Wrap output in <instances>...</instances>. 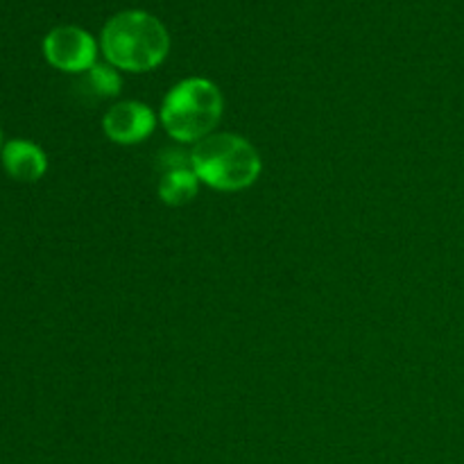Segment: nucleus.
Returning a JSON list of instances; mask_svg holds the SVG:
<instances>
[{
  "label": "nucleus",
  "instance_id": "nucleus-1",
  "mask_svg": "<svg viewBox=\"0 0 464 464\" xmlns=\"http://www.w3.org/2000/svg\"><path fill=\"white\" fill-rule=\"evenodd\" d=\"M102 53L113 68L127 72H148L157 68L170 50V36L152 14L121 12L104 25Z\"/></svg>",
  "mask_w": 464,
  "mask_h": 464
},
{
  "label": "nucleus",
  "instance_id": "nucleus-2",
  "mask_svg": "<svg viewBox=\"0 0 464 464\" xmlns=\"http://www.w3.org/2000/svg\"><path fill=\"white\" fill-rule=\"evenodd\" d=\"M190 166L202 184L222 193L245 190L263 170L261 157L247 139L238 134H211L190 150Z\"/></svg>",
  "mask_w": 464,
  "mask_h": 464
},
{
  "label": "nucleus",
  "instance_id": "nucleus-3",
  "mask_svg": "<svg viewBox=\"0 0 464 464\" xmlns=\"http://www.w3.org/2000/svg\"><path fill=\"white\" fill-rule=\"evenodd\" d=\"M225 111L220 89L204 77L172 86L161 104V125L177 143H199L213 134Z\"/></svg>",
  "mask_w": 464,
  "mask_h": 464
},
{
  "label": "nucleus",
  "instance_id": "nucleus-4",
  "mask_svg": "<svg viewBox=\"0 0 464 464\" xmlns=\"http://www.w3.org/2000/svg\"><path fill=\"white\" fill-rule=\"evenodd\" d=\"M44 54L54 68L63 72H86L95 66V45L93 36L75 25L54 27L44 39Z\"/></svg>",
  "mask_w": 464,
  "mask_h": 464
},
{
  "label": "nucleus",
  "instance_id": "nucleus-5",
  "mask_svg": "<svg viewBox=\"0 0 464 464\" xmlns=\"http://www.w3.org/2000/svg\"><path fill=\"white\" fill-rule=\"evenodd\" d=\"M104 134L118 145H136L150 139L157 127V113L152 107L136 100H125L118 102L104 113Z\"/></svg>",
  "mask_w": 464,
  "mask_h": 464
},
{
  "label": "nucleus",
  "instance_id": "nucleus-6",
  "mask_svg": "<svg viewBox=\"0 0 464 464\" xmlns=\"http://www.w3.org/2000/svg\"><path fill=\"white\" fill-rule=\"evenodd\" d=\"M163 175L159 179V198L168 207H184L198 195L199 179L190 166V152L166 150L161 154Z\"/></svg>",
  "mask_w": 464,
  "mask_h": 464
},
{
  "label": "nucleus",
  "instance_id": "nucleus-7",
  "mask_svg": "<svg viewBox=\"0 0 464 464\" xmlns=\"http://www.w3.org/2000/svg\"><path fill=\"white\" fill-rule=\"evenodd\" d=\"M3 166L16 181H39L48 170V157L32 140L14 139L3 148Z\"/></svg>",
  "mask_w": 464,
  "mask_h": 464
},
{
  "label": "nucleus",
  "instance_id": "nucleus-8",
  "mask_svg": "<svg viewBox=\"0 0 464 464\" xmlns=\"http://www.w3.org/2000/svg\"><path fill=\"white\" fill-rule=\"evenodd\" d=\"M77 86L89 100H111L121 93L122 80L111 63H95L89 71L82 72Z\"/></svg>",
  "mask_w": 464,
  "mask_h": 464
}]
</instances>
